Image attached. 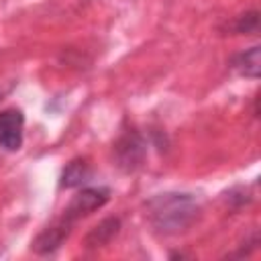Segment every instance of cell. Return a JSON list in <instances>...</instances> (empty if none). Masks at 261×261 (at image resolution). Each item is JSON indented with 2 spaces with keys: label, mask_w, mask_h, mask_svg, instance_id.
<instances>
[{
  "label": "cell",
  "mask_w": 261,
  "mask_h": 261,
  "mask_svg": "<svg viewBox=\"0 0 261 261\" xmlns=\"http://www.w3.org/2000/svg\"><path fill=\"white\" fill-rule=\"evenodd\" d=\"M71 228H73V226L67 224V222L59 216V218H55L49 226H45V228L33 239L31 249H33L37 255H51V253H55V251L61 247V243L69 237Z\"/></svg>",
  "instance_id": "cell-5"
},
{
  "label": "cell",
  "mask_w": 261,
  "mask_h": 261,
  "mask_svg": "<svg viewBox=\"0 0 261 261\" xmlns=\"http://www.w3.org/2000/svg\"><path fill=\"white\" fill-rule=\"evenodd\" d=\"M92 175V169H90V163L88 159L84 157H77V159H71L63 171H61V179H59V186L61 188H80L82 184H86Z\"/></svg>",
  "instance_id": "cell-7"
},
{
  "label": "cell",
  "mask_w": 261,
  "mask_h": 261,
  "mask_svg": "<svg viewBox=\"0 0 261 261\" xmlns=\"http://www.w3.org/2000/svg\"><path fill=\"white\" fill-rule=\"evenodd\" d=\"M145 141L137 130L122 133L114 143V159L122 171H135L145 159Z\"/></svg>",
  "instance_id": "cell-3"
},
{
  "label": "cell",
  "mask_w": 261,
  "mask_h": 261,
  "mask_svg": "<svg viewBox=\"0 0 261 261\" xmlns=\"http://www.w3.org/2000/svg\"><path fill=\"white\" fill-rule=\"evenodd\" d=\"M110 200V190L108 188H82L65 206V210L61 212V218L67 224H75L80 218H86L88 214L96 212L98 208H102L106 202Z\"/></svg>",
  "instance_id": "cell-2"
},
{
  "label": "cell",
  "mask_w": 261,
  "mask_h": 261,
  "mask_svg": "<svg viewBox=\"0 0 261 261\" xmlns=\"http://www.w3.org/2000/svg\"><path fill=\"white\" fill-rule=\"evenodd\" d=\"M120 230V218L116 216H110V218H104L102 222H98L84 239L86 247L94 249V247H102V245H108Z\"/></svg>",
  "instance_id": "cell-6"
},
{
  "label": "cell",
  "mask_w": 261,
  "mask_h": 261,
  "mask_svg": "<svg viewBox=\"0 0 261 261\" xmlns=\"http://www.w3.org/2000/svg\"><path fill=\"white\" fill-rule=\"evenodd\" d=\"M257 29H259V12L257 10H251V12H245V14L237 16V20L232 24V31L241 33V35L257 33Z\"/></svg>",
  "instance_id": "cell-9"
},
{
  "label": "cell",
  "mask_w": 261,
  "mask_h": 261,
  "mask_svg": "<svg viewBox=\"0 0 261 261\" xmlns=\"http://www.w3.org/2000/svg\"><path fill=\"white\" fill-rule=\"evenodd\" d=\"M24 133V114L18 108H6L0 112V149L18 151L22 147Z\"/></svg>",
  "instance_id": "cell-4"
},
{
  "label": "cell",
  "mask_w": 261,
  "mask_h": 261,
  "mask_svg": "<svg viewBox=\"0 0 261 261\" xmlns=\"http://www.w3.org/2000/svg\"><path fill=\"white\" fill-rule=\"evenodd\" d=\"M232 67L241 75L257 80L259 77V69H261V49H259V45H253V47L241 51L239 55H234L232 57Z\"/></svg>",
  "instance_id": "cell-8"
},
{
  "label": "cell",
  "mask_w": 261,
  "mask_h": 261,
  "mask_svg": "<svg viewBox=\"0 0 261 261\" xmlns=\"http://www.w3.org/2000/svg\"><path fill=\"white\" fill-rule=\"evenodd\" d=\"M198 212L200 206L192 198V194L167 192L147 202V216L153 230L165 237L184 232L196 220Z\"/></svg>",
  "instance_id": "cell-1"
}]
</instances>
